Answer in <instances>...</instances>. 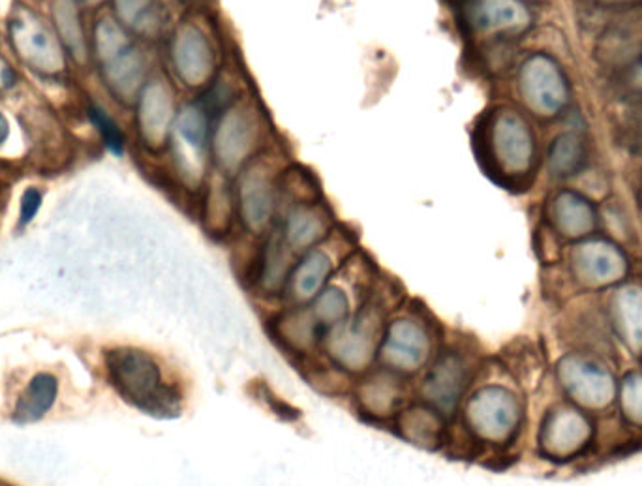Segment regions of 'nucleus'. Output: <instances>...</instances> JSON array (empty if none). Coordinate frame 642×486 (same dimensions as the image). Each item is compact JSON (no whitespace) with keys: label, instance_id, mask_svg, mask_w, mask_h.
Segmentation results:
<instances>
[{"label":"nucleus","instance_id":"1","mask_svg":"<svg viewBox=\"0 0 642 486\" xmlns=\"http://www.w3.org/2000/svg\"><path fill=\"white\" fill-rule=\"evenodd\" d=\"M401 306L395 293H390L378 280L364 305L351 314L345 324L327 332L319 355L329 369L348 377H361L374 369L382 348L383 331L391 314Z\"/></svg>","mask_w":642,"mask_h":486},{"label":"nucleus","instance_id":"2","mask_svg":"<svg viewBox=\"0 0 642 486\" xmlns=\"http://www.w3.org/2000/svg\"><path fill=\"white\" fill-rule=\"evenodd\" d=\"M113 387L126 403L155 417L181 414V385L166 374L160 361L137 348H117L105 355Z\"/></svg>","mask_w":642,"mask_h":486},{"label":"nucleus","instance_id":"3","mask_svg":"<svg viewBox=\"0 0 642 486\" xmlns=\"http://www.w3.org/2000/svg\"><path fill=\"white\" fill-rule=\"evenodd\" d=\"M441 344L440 325L425 308L401 305L385 325L378 363L408 380L421 376Z\"/></svg>","mask_w":642,"mask_h":486},{"label":"nucleus","instance_id":"4","mask_svg":"<svg viewBox=\"0 0 642 486\" xmlns=\"http://www.w3.org/2000/svg\"><path fill=\"white\" fill-rule=\"evenodd\" d=\"M526 408L517 391L504 383H485L468 393L461 406L462 428L477 445H511L525 427Z\"/></svg>","mask_w":642,"mask_h":486},{"label":"nucleus","instance_id":"5","mask_svg":"<svg viewBox=\"0 0 642 486\" xmlns=\"http://www.w3.org/2000/svg\"><path fill=\"white\" fill-rule=\"evenodd\" d=\"M477 374L474 353L459 344H441L432 363L421 374L419 400L440 411L448 421L459 416L462 403Z\"/></svg>","mask_w":642,"mask_h":486},{"label":"nucleus","instance_id":"6","mask_svg":"<svg viewBox=\"0 0 642 486\" xmlns=\"http://www.w3.org/2000/svg\"><path fill=\"white\" fill-rule=\"evenodd\" d=\"M556 380L577 408L604 411L617 400V377L590 353H565L556 363Z\"/></svg>","mask_w":642,"mask_h":486},{"label":"nucleus","instance_id":"7","mask_svg":"<svg viewBox=\"0 0 642 486\" xmlns=\"http://www.w3.org/2000/svg\"><path fill=\"white\" fill-rule=\"evenodd\" d=\"M211 143L216 166L226 176H237L260 147V113L247 102L229 105L214 124Z\"/></svg>","mask_w":642,"mask_h":486},{"label":"nucleus","instance_id":"8","mask_svg":"<svg viewBox=\"0 0 642 486\" xmlns=\"http://www.w3.org/2000/svg\"><path fill=\"white\" fill-rule=\"evenodd\" d=\"M331 235L318 247L311 248L308 252L299 256L282 293L284 306L308 305L312 298L331 282L338 269L350 260V242L340 240L335 248Z\"/></svg>","mask_w":642,"mask_h":486},{"label":"nucleus","instance_id":"9","mask_svg":"<svg viewBox=\"0 0 642 486\" xmlns=\"http://www.w3.org/2000/svg\"><path fill=\"white\" fill-rule=\"evenodd\" d=\"M532 131L519 113L499 110L487 124V156L499 176L507 179L522 177L532 168Z\"/></svg>","mask_w":642,"mask_h":486},{"label":"nucleus","instance_id":"10","mask_svg":"<svg viewBox=\"0 0 642 486\" xmlns=\"http://www.w3.org/2000/svg\"><path fill=\"white\" fill-rule=\"evenodd\" d=\"M592 438L594 425L583 409L571 404H556L539 425L538 449L551 461H571L584 453Z\"/></svg>","mask_w":642,"mask_h":486},{"label":"nucleus","instance_id":"11","mask_svg":"<svg viewBox=\"0 0 642 486\" xmlns=\"http://www.w3.org/2000/svg\"><path fill=\"white\" fill-rule=\"evenodd\" d=\"M408 377L385 366H374L351 385V398L357 411L369 421L393 422L398 411L409 403Z\"/></svg>","mask_w":642,"mask_h":486},{"label":"nucleus","instance_id":"12","mask_svg":"<svg viewBox=\"0 0 642 486\" xmlns=\"http://www.w3.org/2000/svg\"><path fill=\"white\" fill-rule=\"evenodd\" d=\"M279 211V189L271 173L258 163L245 168L237 184L240 224L254 237L267 235Z\"/></svg>","mask_w":642,"mask_h":486},{"label":"nucleus","instance_id":"13","mask_svg":"<svg viewBox=\"0 0 642 486\" xmlns=\"http://www.w3.org/2000/svg\"><path fill=\"white\" fill-rule=\"evenodd\" d=\"M571 271L584 287H607L626 279L630 263L620 248L605 239H588L571 250Z\"/></svg>","mask_w":642,"mask_h":486},{"label":"nucleus","instance_id":"14","mask_svg":"<svg viewBox=\"0 0 642 486\" xmlns=\"http://www.w3.org/2000/svg\"><path fill=\"white\" fill-rule=\"evenodd\" d=\"M519 89L525 104L543 117L556 115L567 102L564 74L543 55H536L522 65Z\"/></svg>","mask_w":642,"mask_h":486},{"label":"nucleus","instance_id":"15","mask_svg":"<svg viewBox=\"0 0 642 486\" xmlns=\"http://www.w3.org/2000/svg\"><path fill=\"white\" fill-rule=\"evenodd\" d=\"M277 344L297 359H314L322 351L325 332L306 306H284L269 321Z\"/></svg>","mask_w":642,"mask_h":486},{"label":"nucleus","instance_id":"16","mask_svg":"<svg viewBox=\"0 0 642 486\" xmlns=\"http://www.w3.org/2000/svg\"><path fill=\"white\" fill-rule=\"evenodd\" d=\"M173 60L182 83L203 89L216 74V49L200 26L184 25L173 42Z\"/></svg>","mask_w":642,"mask_h":486},{"label":"nucleus","instance_id":"17","mask_svg":"<svg viewBox=\"0 0 642 486\" xmlns=\"http://www.w3.org/2000/svg\"><path fill=\"white\" fill-rule=\"evenodd\" d=\"M335 229V221L327 208L319 203H297L288 208L284 221L277 227V234L285 248L299 258L311 248L322 245Z\"/></svg>","mask_w":642,"mask_h":486},{"label":"nucleus","instance_id":"18","mask_svg":"<svg viewBox=\"0 0 642 486\" xmlns=\"http://www.w3.org/2000/svg\"><path fill=\"white\" fill-rule=\"evenodd\" d=\"M474 34L519 33L530 25V12L522 0H468L462 10Z\"/></svg>","mask_w":642,"mask_h":486},{"label":"nucleus","instance_id":"19","mask_svg":"<svg viewBox=\"0 0 642 486\" xmlns=\"http://www.w3.org/2000/svg\"><path fill=\"white\" fill-rule=\"evenodd\" d=\"M448 419L428 404L417 400L404 406L393 419L396 434L414 448L438 451L448 443Z\"/></svg>","mask_w":642,"mask_h":486},{"label":"nucleus","instance_id":"20","mask_svg":"<svg viewBox=\"0 0 642 486\" xmlns=\"http://www.w3.org/2000/svg\"><path fill=\"white\" fill-rule=\"evenodd\" d=\"M177 139L181 163L187 166V179L200 187L203 181V166L207 152L209 123L205 111L200 105H187L177 117Z\"/></svg>","mask_w":642,"mask_h":486},{"label":"nucleus","instance_id":"21","mask_svg":"<svg viewBox=\"0 0 642 486\" xmlns=\"http://www.w3.org/2000/svg\"><path fill=\"white\" fill-rule=\"evenodd\" d=\"M610 324L633 355L642 353V285L623 284L610 298Z\"/></svg>","mask_w":642,"mask_h":486},{"label":"nucleus","instance_id":"22","mask_svg":"<svg viewBox=\"0 0 642 486\" xmlns=\"http://www.w3.org/2000/svg\"><path fill=\"white\" fill-rule=\"evenodd\" d=\"M295 261L297 258L285 248L279 234L273 231L261 250L260 267L256 276L260 295L267 298H282Z\"/></svg>","mask_w":642,"mask_h":486},{"label":"nucleus","instance_id":"23","mask_svg":"<svg viewBox=\"0 0 642 486\" xmlns=\"http://www.w3.org/2000/svg\"><path fill=\"white\" fill-rule=\"evenodd\" d=\"M551 218L560 234L570 239H581L596 227V213L590 203L573 192H562L554 197Z\"/></svg>","mask_w":642,"mask_h":486},{"label":"nucleus","instance_id":"24","mask_svg":"<svg viewBox=\"0 0 642 486\" xmlns=\"http://www.w3.org/2000/svg\"><path fill=\"white\" fill-rule=\"evenodd\" d=\"M55 395H57L55 377L47 376V374L34 377L15 408V414H13L15 421H38L40 417L46 416L47 409L52 408Z\"/></svg>","mask_w":642,"mask_h":486},{"label":"nucleus","instance_id":"25","mask_svg":"<svg viewBox=\"0 0 642 486\" xmlns=\"http://www.w3.org/2000/svg\"><path fill=\"white\" fill-rule=\"evenodd\" d=\"M583 143L573 134H564L552 143L549 163L554 176L565 177L575 173L583 162Z\"/></svg>","mask_w":642,"mask_h":486},{"label":"nucleus","instance_id":"26","mask_svg":"<svg viewBox=\"0 0 642 486\" xmlns=\"http://www.w3.org/2000/svg\"><path fill=\"white\" fill-rule=\"evenodd\" d=\"M618 403L623 419L631 427L642 428V370H631L626 374L618 393Z\"/></svg>","mask_w":642,"mask_h":486},{"label":"nucleus","instance_id":"27","mask_svg":"<svg viewBox=\"0 0 642 486\" xmlns=\"http://www.w3.org/2000/svg\"><path fill=\"white\" fill-rule=\"evenodd\" d=\"M91 117L94 123L98 124V128L102 132V136L105 137V142L110 145L111 149L113 150H121V134H119L117 128H115V124L111 123L108 115H105L104 111L100 110H92Z\"/></svg>","mask_w":642,"mask_h":486},{"label":"nucleus","instance_id":"28","mask_svg":"<svg viewBox=\"0 0 642 486\" xmlns=\"http://www.w3.org/2000/svg\"><path fill=\"white\" fill-rule=\"evenodd\" d=\"M40 205V194L36 190H29L26 192L25 197H23V208H21V222L26 224V222L33 218L34 213H36V208Z\"/></svg>","mask_w":642,"mask_h":486},{"label":"nucleus","instance_id":"29","mask_svg":"<svg viewBox=\"0 0 642 486\" xmlns=\"http://www.w3.org/2000/svg\"><path fill=\"white\" fill-rule=\"evenodd\" d=\"M633 81H635L637 87H639V89L642 91V60L635 68V74H633Z\"/></svg>","mask_w":642,"mask_h":486},{"label":"nucleus","instance_id":"30","mask_svg":"<svg viewBox=\"0 0 642 486\" xmlns=\"http://www.w3.org/2000/svg\"><path fill=\"white\" fill-rule=\"evenodd\" d=\"M184 4H194V7H205L211 0H182Z\"/></svg>","mask_w":642,"mask_h":486},{"label":"nucleus","instance_id":"31","mask_svg":"<svg viewBox=\"0 0 642 486\" xmlns=\"http://www.w3.org/2000/svg\"><path fill=\"white\" fill-rule=\"evenodd\" d=\"M617 2H618V0H617Z\"/></svg>","mask_w":642,"mask_h":486}]
</instances>
